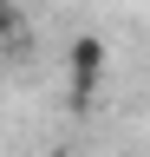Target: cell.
<instances>
[{"instance_id": "cell-1", "label": "cell", "mask_w": 150, "mask_h": 157, "mask_svg": "<svg viewBox=\"0 0 150 157\" xmlns=\"http://www.w3.org/2000/svg\"><path fill=\"white\" fill-rule=\"evenodd\" d=\"M98 78H104V39L98 33H79L65 46V98H72V111H91Z\"/></svg>"}, {"instance_id": "cell-2", "label": "cell", "mask_w": 150, "mask_h": 157, "mask_svg": "<svg viewBox=\"0 0 150 157\" xmlns=\"http://www.w3.org/2000/svg\"><path fill=\"white\" fill-rule=\"evenodd\" d=\"M13 39H26V13L13 0H0V46H13Z\"/></svg>"}]
</instances>
